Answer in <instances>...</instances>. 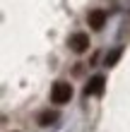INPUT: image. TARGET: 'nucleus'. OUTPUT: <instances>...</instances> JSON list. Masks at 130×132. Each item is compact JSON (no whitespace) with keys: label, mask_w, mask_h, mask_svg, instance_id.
Segmentation results:
<instances>
[{"label":"nucleus","mask_w":130,"mask_h":132,"mask_svg":"<svg viewBox=\"0 0 130 132\" xmlns=\"http://www.w3.org/2000/svg\"><path fill=\"white\" fill-rule=\"evenodd\" d=\"M70 98H72V84H67V82H56V84L51 87V101H53V103L63 106V103H67Z\"/></svg>","instance_id":"f257e3e1"},{"label":"nucleus","mask_w":130,"mask_h":132,"mask_svg":"<svg viewBox=\"0 0 130 132\" xmlns=\"http://www.w3.org/2000/svg\"><path fill=\"white\" fill-rule=\"evenodd\" d=\"M67 43H70V48H72L75 53H85V51L89 48V36H87L85 31H75Z\"/></svg>","instance_id":"f03ea898"},{"label":"nucleus","mask_w":130,"mask_h":132,"mask_svg":"<svg viewBox=\"0 0 130 132\" xmlns=\"http://www.w3.org/2000/svg\"><path fill=\"white\" fill-rule=\"evenodd\" d=\"M104 84H106V79H104L101 75L91 77L89 84H87V89H85V94H87V96H99V94L104 91Z\"/></svg>","instance_id":"7ed1b4c3"},{"label":"nucleus","mask_w":130,"mask_h":132,"mask_svg":"<svg viewBox=\"0 0 130 132\" xmlns=\"http://www.w3.org/2000/svg\"><path fill=\"white\" fill-rule=\"evenodd\" d=\"M87 22H89V27L91 29H104V24H106V12L104 10H91L89 14H87Z\"/></svg>","instance_id":"20e7f679"},{"label":"nucleus","mask_w":130,"mask_h":132,"mask_svg":"<svg viewBox=\"0 0 130 132\" xmlns=\"http://www.w3.org/2000/svg\"><path fill=\"white\" fill-rule=\"evenodd\" d=\"M56 120H58V113H56V111H43V113L39 115V125H41V127H48V125H53Z\"/></svg>","instance_id":"39448f33"},{"label":"nucleus","mask_w":130,"mask_h":132,"mask_svg":"<svg viewBox=\"0 0 130 132\" xmlns=\"http://www.w3.org/2000/svg\"><path fill=\"white\" fill-rule=\"evenodd\" d=\"M118 58H120V48H116L111 55H106V65H109V67H111V65H116V60H118Z\"/></svg>","instance_id":"423d86ee"}]
</instances>
